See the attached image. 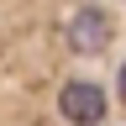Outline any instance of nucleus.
<instances>
[{"label":"nucleus","mask_w":126,"mask_h":126,"mask_svg":"<svg viewBox=\"0 0 126 126\" xmlns=\"http://www.w3.org/2000/svg\"><path fill=\"white\" fill-rule=\"evenodd\" d=\"M110 37H116V26H110L105 5H79L68 21H63V42H68L74 58H100L110 47Z\"/></svg>","instance_id":"f257e3e1"},{"label":"nucleus","mask_w":126,"mask_h":126,"mask_svg":"<svg viewBox=\"0 0 126 126\" xmlns=\"http://www.w3.org/2000/svg\"><path fill=\"white\" fill-rule=\"evenodd\" d=\"M58 110H63V121H74V126H100L105 121V89L100 84H89V79H68V84L58 89Z\"/></svg>","instance_id":"f03ea898"},{"label":"nucleus","mask_w":126,"mask_h":126,"mask_svg":"<svg viewBox=\"0 0 126 126\" xmlns=\"http://www.w3.org/2000/svg\"><path fill=\"white\" fill-rule=\"evenodd\" d=\"M116 94H121V105H126V63H121V74H116Z\"/></svg>","instance_id":"7ed1b4c3"}]
</instances>
